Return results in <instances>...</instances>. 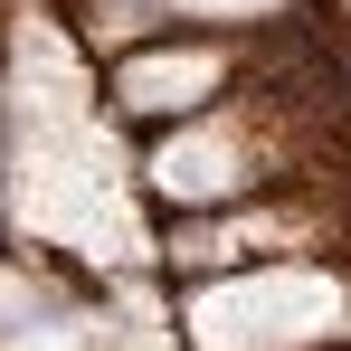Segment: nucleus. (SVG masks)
Here are the masks:
<instances>
[{"label":"nucleus","instance_id":"obj_1","mask_svg":"<svg viewBox=\"0 0 351 351\" xmlns=\"http://www.w3.org/2000/svg\"><path fill=\"white\" fill-rule=\"evenodd\" d=\"M190 323L209 351H304L342 332V285L332 276H247V285L199 294Z\"/></svg>","mask_w":351,"mask_h":351},{"label":"nucleus","instance_id":"obj_2","mask_svg":"<svg viewBox=\"0 0 351 351\" xmlns=\"http://www.w3.org/2000/svg\"><path fill=\"white\" fill-rule=\"evenodd\" d=\"M209 76H219V58L180 48V58H152V66H133V76H123V95H133V105H190V95H199Z\"/></svg>","mask_w":351,"mask_h":351},{"label":"nucleus","instance_id":"obj_3","mask_svg":"<svg viewBox=\"0 0 351 351\" xmlns=\"http://www.w3.org/2000/svg\"><path fill=\"white\" fill-rule=\"evenodd\" d=\"M237 171H247V152H237V143H219V133H199V143L162 152V180H171V190H228Z\"/></svg>","mask_w":351,"mask_h":351}]
</instances>
